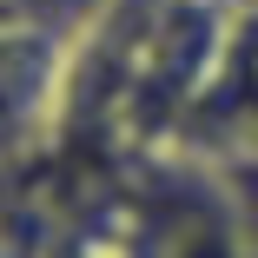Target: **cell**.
Masks as SVG:
<instances>
[{"mask_svg":"<svg viewBox=\"0 0 258 258\" xmlns=\"http://www.w3.org/2000/svg\"><path fill=\"white\" fill-rule=\"evenodd\" d=\"M166 258H258V251L238 245V238H225V232H212V225H199V232H185L179 245H166Z\"/></svg>","mask_w":258,"mask_h":258,"instance_id":"cell-3","label":"cell"},{"mask_svg":"<svg viewBox=\"0 0 258 258\" xmlns=\"http://www.w3.org/2000/svg\"><path fill=\"white\" fill-rule=\"evenodd\" d=\"M205 113H219V133H232L245 159H258V0H245V20L225 53L212 46Z\"/></svg>","mask_w":258,"mask_h":258,"instance_id":"cell-1","label":"cell"},{"mask_svg":"<svg viewBox=\"0 0 258 258\" xmlns=\"http://www.w3.org/2000/svg\"><path fill=\"white\" fill-rule=\"evenodd\" d=\"M14 7V20H27V27H53V33H73V27H86L106 0H7Z\"/></svg>","mask_w":258,"mask_h":258,"instance_id":"cell-2","label":"cell"}]
</instances>
